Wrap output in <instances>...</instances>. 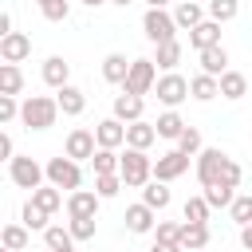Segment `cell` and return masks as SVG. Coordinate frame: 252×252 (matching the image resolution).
<instances>
[{
	"label": "cell",
	"instance_id": "cell-1",
	"mask_svg": "<svg viewBox=\"0 0 252 252\" xmlns=\"http://www.w3.org/2000/svg\"><path fill=\"white\" fill-rule=\"evenodd\" d=\"M59 114H63V110H59V98H51V94H32V98H24V106H20V122H24L28 130H47V126H55Z\"/></svg>",
	"mask_w": 252,
	"mask_h": 252
},
{
	"label": "cell",
	"instance_id": "cell-2",
	"mask_svg": "<svg viewBox=\"0 0 252 252\" xmlns=\"http://www.w3.org/2000/svg\"><path fill=\"white\" fill-rule=\"evenodd\" d=\"M118 173H122V181H126L130 189H142V185H150V177H154V161L146 158V150H130V146H126Z\"/></svg>",
	"mask_w": 252,
	"mask_h": 252
},
{
	"label": "cell",
	"instance_id": "cell-3",
	"mask_svg": "<svg viewBox=\"0 0 252 252\" xmlns=\"http://www.w3.org/2000/svg\"><path fill=\"white\" fill-rule=\"evenodd\" d=\"M142 32H146L150 43H169V39H177V35H173V32H177V20H173V12H165V8H150V12L142 16Z\"/></svg>",
	"mask_w": 252,
	"mask_h": 252
},
{
	"label": "cell",
	"instance_id": "cell-4",
	"mask_svg": "<svg viewBox=\"0 0 252 252\" xmlns=\"http://www.w3.org/2000/svg\"><path fill=\"white\" fill-rule=\"evenodd\" d=\"M43 169H47V185H55V189H67V193H75V189L83 185L79 161H71L67 154H63V158H51Z\"/></svg>",
	"mask_w": 252,
	"mask_h": 252
},
{
	"label": "cell",
	"instance_id": "cell-5",
	"mask_svg": "<svg viewBox=\"0 0 252 252\" xmlns=\"http://www.w3.org/2000/svg\"><path fill=\"white\" fill-rule=\"evenodd\" d=\"M8 177H12L20 189H32V193H35V189L43 185L47 169H43L35 158H24V154H20V158H12V161H8Z\"/></svg>",
	"mask_w": 252,
	"mask_h": 252
},
{
	"label": "cell",
	"instance_id": "cell-6",
	"mask_svg": "<svg viewBox=\"0 0 252 252\" xmlns=\"http://www.w3.org/2000/svg\"><path fill=\"white\" fill-rule=\"evenodd\" d=\"M158 87V71H154V59H134L130 63V75L122 83L126 94H150Z\"/></svg>",
	"mask_w": 252,
	"mask_h": 252
},
{
	"label": "cell",
	"instance_id": "cell-7",
	"mask_svg": "<svg viewBox=\"0 0 252 252\" xmlns=\"http://www.w3.org/2000/svg\"><path fill=\"white\" fill-rule=\"evenodd\" d=\"M224 161H228L224 150H201V154H197V181H201L205 189L217 185L220 173H224Z\"/></svg>",
	"mask_w": 252,
	"mask_h": 252
},
{
	"label": "cell",
	"instance_id": "cell-8",
	"mask_svg": "<svg viewBox=\"0 0 252 252\" xmlns=\"http://www.w3.org/2000/svg\"><path fill=\"white\" fill-rule=\"evenodd\" d=\"M154 94H158V102H165V106L173 110L177 102H185V98H189V83H185L181 75H173V71H169V75H161V79H158Z\"/></svg>",
	"mask_w": 252,
	"mask_h": 252
},
{
	"label": "cell",
	"instance_id": "cell-9",
	"mask_svg": "<svg viewBox=\"0 0 252 252\" xmlns=\"http://www.w3.org/2000/svg\"><path fill=\"white\" fill-rule=\"evenodd\" d=\"M63 154H67L71 161H91V158L98 154V138H94L91 130H71V134H67Z\"/></svg>",
	"mask_w": 252,
	"mask_h": 252
},
{
	"label": "cell",
	"instance_id": "cell-10",
	"mask_svg": "<svg viewBox=\"0 0 252 252\" xmlns=\"http://www.w3.org/2000/svg\"><path fill=\"white\" fill-rule=\"evenodd\" d=\"M185 169H189V154L169 150V154H161V158L154 161V181H177Z\"/></svg>",
	"mask_w": 252,
	"mask_h": 252
},
{
	"label": "cell",
	"instance_id": "cell-11",
	"mask_svg": "<svg viewBox=\"0 0 252 252\" xmlns=\"http://www.w3.org/2000/svg\"><path fill=\"white\" fill-rule=\"evenodd\" d=\"M28 55H32V39H28L24 32H12V35L0 39V59H4V63H24Z\"/></svg>",
	"mask_w": 252,
	"mask_h": 252
},
{
	"label": "cell",
	"instance_id": "cell-12",
	"mask_svg": "<svg viewBox=\"0 0 252 252\" xmlns=\"http://www.w3.org/2000/svg\"><path fill=\"white\" fill-rule=\"evenodd\" d=\"M94 138H98V150H118V146L126 142V122L102 118V122L94 126Z\"/></svg>",
	"mask_w": 252,
	"mask_h": 252
},
{
	"label": "cell",
	"instance_id": "cell-13",
	"mask_svg": "<svg viewBox=\"0 0 252 252\" xmlns=\"http://www.w3.org/2000/svg\"><path fill=\"white\" fill-rule=\"evenodd\" d=\"M98 201L102 197L94 189H75V193H67V217H94Z\"/></svg>",
	"mask_w": 252,
	"mask_h": 252
},
{
	"label": "cell",
	"instance_id": "cell-14",
	"mask_svg": "<svg viewBox=\"0 0 252 252\" xmlns=\"http://www.w3.org/2000/svg\"><path fill=\"white\" fill-rule=\"evenodd\" d=\"M189 43H193L197 51L220 47V24H217V20H205V24H197V28L189 32Z\"/></svg>",
	"mask_w": 252,
	"mask_h": 252
},
{
	"label": "cell",
	"instance_id": "cell-15",
	"mask_svg": "<svg viewBox=\"0 0 252 252\" xmlns=\"http://www.w3.org/2000/svg\"><path fill=\"white\" fill-rule=\"evenodd\" d=\"M43 83L55 87V91H63V87L71 83V63H67L63 55H51V59L43 63Z\"/></svg>",
	"mask_w": 252,
	"mask_h": 252
},
{
	"label": "cell",
	"instance_id": "cell-16",
	"mask_svg": "<svg viewBox=\"0 0 252 252\" xmlns=\"http://www.w3.org/2000/svg\"><path fill=\"white\" fill-rule=\"evenodd\" d=\"M142 106H146L142 94H126V91H122V94L114 98V118L126 122V126H130V122H142Z\"/></svg>",
	"mask_w": 252,
	"mask_h": 252
},
{
	"label": "cell",
	"instance_id": "cell-17",
	"mask_svg": "<svg viewBox=\"0 0 252 252\" xmlns=\"http://www.w3.org/2000/svg\"><path fill=\"white\" fill-rule=\"evenodd\" d=\"M154 142H158L154 122H146V118H142V122H130V126H126V146H130V150H150Z\"/></svg>",
	"mask_w": 252,
	"mask_h": 252
},
{
	"label": "cell",
	"instance_id": "cell-18",
	"mask_svg": "<svg viewBox=\"0 0 252 252\" xmlns=\"http://www.w3.org/2000/svg\"><path fill=\"white\" fill-rule=\"evenodd\" d=\"M55 98H59V110H63L67 118H79V114L87 110V94H83L79 87H71V83H67L63 91H55Z\"/></svg>",
	"mask_w": 252,
	"mask_h": 252
},
{
	"label": "cell",
	"instance_id": "cell-19",
	"mask_svg": "<svg viewBox=\"0 0 252 252\" xmlns=\"http://www.w3.org/2000/svg\"><path fill=\"white\" fill-rule=\"evenodd\" d=\"M122 220H126V228H130V232H154V209H150L146 201L130 205Z\"/></svg>",
	"mask_w": 252,
	"mask_h": 252
},
{
	"label": "cell",
	"instance_id": "cell-20",
	"mask_svg": "<svg viewBox=\"0 0 252 252\" xmlns=\"http://www.w3.org/2000/svg\"><path fill=\"white\" fill-rule=\"evenodd\" d=\"M197 55H201V75L220 79V75L228 71V51H224V47H209V51H197Z\"/></svg>",
	"mask_w": 252,
	"mask_h": 252
},
{
	"label": "cell",
	"instance_id": "cell-21",
	"mask_svg": "<svg viewBox=\"0 0 252 252\" xmlns=\"http://www.w3.org/2000/svg\"><path fill=\"white\" fill-rule=\"evenodd\" d=\"M173 20H177V28L193 32L197 24H205V8H201V4H193V0H181V4L173 8Z\"/></svg>",
	"mask_w": 252,
	"mask_h": 252
},
{
	"label": "cell",
	"instance_id": "cell-22",
	"mask_svg": "<svg viewBox=\"0 0 252 252\" xmlns=\"http://www.w3.org/2000/svg\"><path fill=\"white\" fill-rule=\"evenodd\" d=\"M130 63H134V59H126V55L110 51V55L102 59V79H106V83H126V75H130Z\"/></svg>",
	"mask_w": 252,
	"mask_h": 252
},
{
	"label": "cell",
	"instance_id": "cell-23",
	"mask_svg": "<svg viewBox=\"0 0 252 252\" xmlns=\"http://www.w3.org/2000/svg\"><path fill=\"white\" fill-rule=\"evenodd\" d=\"M177 244L185 248V252H193V248H205L209 244V224H181V236H177Z\"/></svg>",
	"mask_w": 252,
	"mask_h": 252
},
{
	"label": "cell",
	"instance_id": "cell-24",
	"mask_svg": "<svg viewBox=\"0 0 252 252\" xmlns=\"http://www.w3.org/2000/svg\"><path fill=\"white\" fill-rule=\"evenodd\" d=\"M189 94L201 98V102H209V98L220 94V79H213V75H193V79H189Z\"/></svg>",
	"mask_w": 252,
	"mask_h": 252
},
{
	"label": "cell",
	"instance_id": "cell-25",
	"mask_svg": "<svg viewBox=\"0 0 252 252\" xmlns=\"http://www.w3.org/2000/svg\"><path fill=\"white\" fill-rule=\"evenodd\" d=\"M220 94L232 98V102L244 98V94H248V79H244L240 71H224V75H220Z\"/></svg>",
	"mask_w": 252,
	"mask_h": 252
},
{
	"label": "cell",
	"instance_id": "cell-26",
	"mask_svg": "<svg viewBox=\"0 0 252 252\" xmlns=\"http://www.w3.org/2000/svg\"><path fill=\"white\" fill-rule=\"evenodd\" d=\"M43 240H47L51 252H75V236H71V228H63V224H51V228L43 232Z\"/></svg>",
	"mask_w": 252,
	"mask_h": 252
},
{
	"label": "cell",
	"instance_id": "cell-27",
	"mask_svg": "<svg viewBox=\"0 0 252 252\" xmlns=\"http://www.w3.org/2000/svg\"><path fill=\"white\" fill-rule=\"evenodd\" d=\"M24 87V71L16 63H0V94H20Z\"/></svg>",
	"mask_w": 252,
	"mask_h": 252
},
{
	"label": "cell",
	"instance_id": "cell-28",
	"mask_svg": "<svg viewBox=\"0 0 252 252\" xmlns=\"http://www.w3.org/2000/svg\"><path fill=\"white\" fill-rule=\"evenodd\" d=\"M154 130H158V138H181V134H185V122H181L177 110H165V114L154 122Z\"/></svg>",
	"mask_w": 252,
	"mask_h": 252
},
{
	"label": "cell",
	"instance_id": "cell-29",
	"mask_svg": "<svg viewBox=\"0 0 252 252\" xmlns=\"http://www.w3.org/2000/svg\"><path fill=\"white\" fill-rule=\"evenodd\" d=\"M142 201L158 213V209H165L173 197H169V189H165V181H150V185H142Z\"/></svg>",
	"mask_w": 252,
	"mask_h": 252
},
{
	"label": "cell",
	"instance_id": "cell-30",
	"mask_svg": "<svg viewBox=\"0 0 252 252\" xmlns=\"http://www.w3.org/2000/svg\"><path fill=\"white\" fill-rule=\"evenodd\" d=\"M91 165H94V177H106V173H118V169H122V158H118L114 150H98V154L91 158Z\"/></svg>",
	"mask_w": 252,
	"mask_h": 252
},
{
	"label": "cell",
	"instance_id": "cell-31",
	"mask_svg": "<svg viewBox=\"0 0 252 252\" xmlns=\"http://www.w3.org/2000/svg\"><path fill=\"white\" fill-rule=\"evenodd\" d=\"M0 244H4L8 252H24V248H28V228H24V224H4Z\"/></svg>",
	"mask_w": 252,
	"mask_h": 252
},
{
	"label": "cell",
	"instance_id": "cell-32",
	"mask_svg": "<svg viewBox=\"0 0 252 252\" xmlns=\"http://www.w3.org/2000/svg\"><path fill=\"white\" fill-rule=\"evenodd\" d=\"M32 201H35V205H39L43 213H55V209L63 205V193H59L55 185H39V189L32 193Z\"/></svg>",
	"mask_w": 252,
	"mask_h": 252
},
{
	"label": "cell",
	"instance_id": "cell-33",
	"mask_svg": "<svg viewBox=\"0 0 252 252\" xmlns=\"http://www.w3.org/2000/svg\"><path fill=\"white\" fill-rule=\"evenodd\" d=\"M209 209H213V205H209L205 197H189L181 213H185V220H189V224H209Z\"/></svg>",
	"mask_w": 252,
	"mask_h": 252
},
{
	"label": "cell",
	"instance_id": "cell-34",
	"mask_svg": "<svg viewBox=\"0 0 252 252\" xmlns=\"http://www.w3.org/2000/svg\"><path fill=\"white\" fill-rule=\"evenodd\" d=\"M236 12H240V0H209V20H217V24L236 20Z\"/></svg>",
	"mask_w": 252,
	"mask_h": 252
},
{
	"label": "cell",
	"instance_id": "cell-35",
	"mask_svg": "<svg viewBox=\"0 0 252 252\" xmlns=\"http://www.w3.org/2000/svg\"><path fill=\"white\" fill-rule=\"evenodd\" d=\"M158 67H165V71H173L177 63H181V43L177 39H169V43H158V59H154Z\"/></svg>",
	"mask_w": 252,
	"mask_h": 252
},
{
	"label": "cell",
	"instance_id": "cell-36",
	"mask_svg": "<svg viewBox=\"0 0 252 252\" xmlns=\"http://www.w3.org/2000/svg\"><path fill=\"white\" fill-rule=\"evenodd\" d=\"M201 197H205V201H209L213 209H232V201H236V193H232L228 185H209V189H205Z\"/></svg>",
	"mask_w": 252,
	"mask_h": 252
},
{
	"label": "cell",
	"instance_id": "cell-37",
	"mask_svg": "<svg viewBox=\"0 0 252 252\" xmlns=\"http://www.w3.org/2000/svg\"><path fill=\"white\" fill-rule=\"evenodd\" d=\"M47 217H51V213H43L35 201H28V205H24V228H39V232H47V228H51V224H47Z\"/></svg>",
	"mask_w": 252,
	"mask_h": 252
},
{
	"label": "cell",
	"instance_id": "cell-38",
	"mask_svg": "<svg viewBox=\"0 0 252 252\" xmlns=\"http://www.w3.org/2000/svg\"><path fill=\"white\" fill-rule=\"evenodd\" d=\"M118 189H126L122 173H106V177H94V193H98V197H118Z\"/></svg>",
	"mask_w": 252,
	"mask_h": 252
},
{
	"label": "cell",
	"instance_id": "cell-39",
	"mask_svg": "<svg viewBox=\"0 0 252 252\" xmlns=\"http://www.w3.org/2000/svg\"><path fill=\"white\" fill-rule=\"evenodd\" d=\"M35 4H39V12H43L51 24H59V20L71 16V4H67V0H35Z\"/></svg>",
	"mask_w": 252,
	"mask_h": 252
},
{
	"label": "cell",
	"instance_id": "cell-40",
	"mask_svg": "<svg viewBox=\"0 0 252 252\" xmlns=\"http://www.w3.org/2000/svg\"><path fill=\"white\" fill-rule=\"evenodd\" d=\"M228 213H232V220H236L240 228H244V224H252V193H244V197H236Z\"/></svg>",
	"mask_w": 252,
	"mask_h": 252
},
{
	"label": "cell",
	"instance_id": "cell-41",
	"mask_svg": "<svg viewBox=\"0 0 252 252\" xmlns=\"http://www.w3.org/2000/svg\"><path fill=\"white\" fill-rule=\"evenodd\" d=\"M177 150H181V154H189V158H193V154H201V130H197V126H185V134L177 138Z\"/></svg>",
	"mask_w": 252,
	"mask_h": 252
},
{
	"label": "cell",
	"instance_id": "cell-42",
	"mask_svg": "<svg viewBox=\"0 0 252 252\" xmlns=\"http://www.w3.org/2000/svg\"><path fill=\"white\" fill-rule=\"evenodd\" d=\"M94 224H98L94 217H71V224H67V228H71V236H75V240H91V236H94Z\"/></svg>",
	"mask_w": 252,
	"mask_h": 252
},
{
	"label": "cell",
	"instance_id": "cell-43",
	"mask_svg": "<svg viewBox=\"0 0 252 252\" xmlns=\"http://www.w3.org/2000/svg\"><path fill=\"white\" fill-rule=\"evenodd\" d=\"M20 106H24V102H16V94H0V122L20 118Z\"/></svg>",
	"mask_w": 252,
	"mask_h": 252
},
{
	"label": "cell",
	"instance_id": "cell-44",
	"mask_svg": "<svg viewBox=\"0 0 252 252\" xmlns=\"http://www.w3.org/2000/svg\"><path fill=\"white\" fill-rule=\"evenodd\" d=\"M217 185H228V189H236V185H240V165H236L232 158L224 161V173H220V181H217Z\"/></svg>",
	"mask_w": 252,
	"mask_h": 252
},
{
	"label": "cell",
	"instance_id": "cell-45",
	"mask_svg": "<svg viewBox=\"0 0 252 252\" xmlns=\"http://www.w3.org/2000/svg\"><path fill=\"white\" fill-rule=\"evenodd\" d=\"M177 236H181V224H173V220H158V240L177 244Z\"/></svg>",
	"mask_w": 252,
	"mask_h": 252
},
{
	"label": "cell",
	"instance_id": "cell-46",
	"mask_svg": "<svg viewBox=\"0 0 252 252\" xmlns=\"http://www.w3.org/2000/svg\"><path fill=\"white\" fill-rule=\"evenodd\" d=\"M150 252H185V248H181V244H169V240H154Z\"/></svg>",
	"mask_w": 252,
	"mask_h": 252
},
{
	"label": "cell",
	"instance_id": "cell-47",
	"mask_svg": "<svg viewBox=\"0 0 252 252\" xmlns=\"http://www.w3.org/2000/svg\"><path fill=\"white\" fill-rule=\"evenodd\" d=\"M0 158H8V161L16 158V154H12V138H8V134H0Z\"/></svg>",
	"mask_w": 252,
	"mask_h": 252
},
{
	"label": "cell",
	"instance_id": "cell-48",
	"mask_svg": "<svg viewBox=\"0 0 252 252\" xmlns=\"http://www.w3.org/2000/svg\"><path fill=\"white\" fill-rule=\"evenodd\" d=\"M4 35H12V16H8V12H0V39H4Z\"/></svg>",
	"mask_w": 252,
	"mask_h": 252
},
{
	"label": "cell",
	"instance_id": "cell-49",
	"mask_svg": "<svg viewBox=\"0 0 252 252\" xmlns=\"http://www.w3.org/2000/svg\"><path fill=\"white\" fill-rule=\"evenodd\" d=\"M240 244L252 252V224H244V228H240Z\"/></svg>",
	"mask_w": 252,
	"mask_h": 252
},
{
	"label": "cell",
	"instance_id": "cell-50",
	"mask_svg": "<svg viewBox=\"0 0 252 252\" xmlns=\"http://www.w3.org/2000/svg\"><path fill=\"white\" fill-rule=\"evenodd\" d=\"M79 4H87V8H102V4H110V0H79Z\"/></svg>",
	"mask_w": 252,
	"mask_h": 252
},
{
	"label": "cell",
	"instance_id": "cell-51",
	"mask_svg": "<svg viewBox=\"0 0 252 252\" xmlns=\"http://www.w3.org/2000/svg\"><path fill=\"white\" fill-rule=\"evenodd\" d=\"M146 4H150V8H165L169 0H146Z\"/></svg>",
	"mask_w": 252,
	"mask_h": 252
},
{
	"label": "cell",
	"instance_id": "cell-52",
	"mask_svg": "<svg viewBox=\"0 0 252 252\" xmlns=\"http://www.w3.org/2000/svg\"><path fill=\"white\" fill-rule=\"evenodd\" d=\"M110 4H118V8H126V4H130V0H110Z\"/></svg>",
	"mask_w": 252,
	"mask_h": 252
},
{
	"label": "cell",
	"instance_id": "cell-53",
	"mask_svg": "<svg viewBox=\"0 0 252 252\" xmlns=\"http://www.w3.org/2000/svg\"><path fill=\"white\" fill-rule=\"evenodd\" d=\"M193 252H205V248H193Z\"/></svg>",
	"mask_w": 252,
	"mask_h": 252
},
{
	"label": "cell",
	"instance_id": "cell-54",
	"mask_svg": "<svg viewBox=\"0 0 252 252\" xmlns=\"http://www.w3.org/2000/svg\"><path fill=\"white\" fill-rule=\"evenodd\" d=\"M193 4H201V0H193Z\"/></svg>",
	"mask_w": 252,
	"mask_h": 252
},
{
	"label": "cell",
	"instance_id": "cell-55",
	"mask_svg": "<svg viewBox=\"0 0 252 252\" xmlns=\"http://www.w3.org/2000/svg\"><path fill=\"white\" fill-rule=\"evenodd\" d=\"M4 252H8V248H4Z\"/></svg>",
	"mask_w": 252,
	"mask_h": 252
},
{
	"label": "cell",
	"instance_id": "cell-56",
	"mask_svg": "<svg viewBox=\"0 0 252 252\" xmlns=\"http://www.w3.org/2000/svg\"><path fill=\"white\" fill-rule=\"evenodd\" d=\"M47 252H51V248H47Z\"/></svg>",
	"mask_w": 252,
	"mask_h": 252
}]
</instances>
